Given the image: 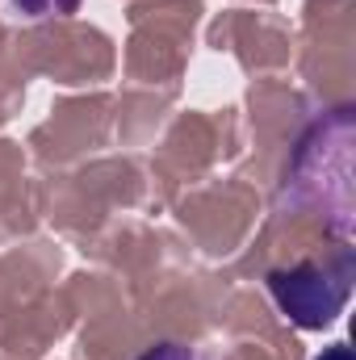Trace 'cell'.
<instances>
[{
    "mask_svg": "<svg viewBox=\"0 0 356 360\" xmlns=\"http://www.w3.org/2000/svg\"><path fill=\"white\" fill-rule=\"evenodd\" d=\"M319 360H352V352H348V344H331Z\"/></svg>",
    "mask_w": 356,
    "mask_h": 360,
    "instance_id": "277c9868",
    "label": "cell"
},
{
    "mask_svg": "<svg viewBox=\"0 0 356 360\" xmlns=\"http://www.w3.org/2000/svg\"><path fill=\"white\" fill-rule=\"evenodd\" d=\"M352 252H340L331 264H293V269H272L268 272V293L293 319L298 327H327L348 293H352Z\"/></svg>",
    "mask_w": 356,
    "mask_h": 360,
    "instance_id": "6da1fadb",
    "label": "cell"
},
{
    "mask_svg": "<svg viewBox=\"0 0 356 360\" xmlns=\"http://www.w3.org/2000/svg\"><path fill=\"white\" fill-rule=\"evenodd\" d=\"M139 360H197L189 348H180V344H155L151 352H143Z\"/></svg>",
    "mask_w": 356,
    "mask_h": 360,
    "instance_id": "3957f363",
    "label": "cell"
},
{
    "mask_svg": "<svg viewBox=\"0 0 356 360\" xmlns=\"http://www.w3.org/2000/svg\"><path fill=\"white\" fill-rule=\"evenodd\" d=\"M13 4L30 17H68L80 8V0H13Z\"/></svg>",
    "mask_w": 356,
    "mask_h": 360,
    "instance_id": "7a4b0ae2",
    "label": "cell"
}]
</instances>
